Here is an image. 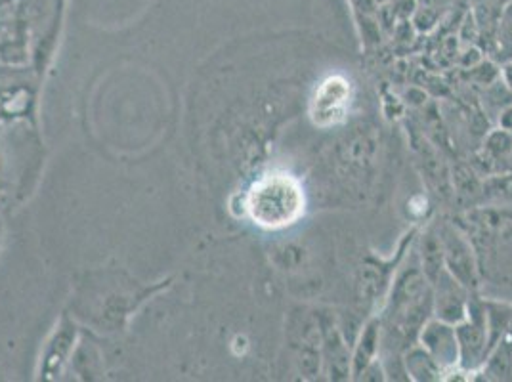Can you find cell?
Segmentation results:
<instances>
[{"instance_id": "2", "label": "cell", "mask_w": 512, "mask_h": 382, "mask_svg": "<svg viewBox=\"0 0 512 382\" xmlns=\"http://www.w3.org/2000/svg\"><path fill=\"white\" fill-rule=\"evenodd\" d=\"M352 90L350 83L341 77L333 75L325 79L314 98H312V119L318 127H333L346 119L348 107H350Z\"/></svg>"}, {"instance_id": "1", "label": "cell", "mask_w": 512, "mask_h": 382, "mask_svg": "<svg viewBox=\"0 0 512 382\" xmlns=\"http://www.w3.org/2000/svg\"><path fill=\"white\" fill-rule=\"evenodd\" d=\"M304 191L299 180L287 172L264 174L245 197V211L258 228L283 230L299 222L304 213Z\"/></svg>"}]
</instances>
